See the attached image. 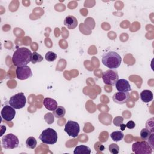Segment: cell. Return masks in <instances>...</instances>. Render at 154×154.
<instances>
[{
    "instance_id": "obj_6",
    "label": "cell",
    "mask_w": 154,
    "mask_h": 154,
    "mask_svg": "<svg viewBox=\"0 0 154 154\" xmlns=\"http://www.w3.org/2000/svg\"><path fill=\"white\" fill-rule=\"evenodd\" d=\"M152 150L146 141H137L132 145V150L136 154H150L152 153Z\"/></svg>"
},
{
    "instance_id": "obj_29",
    "label": "cell",
    "mask_w": 154,
    "mask_h": 154,
    "mask_svg": "<svg viewBox=\"0 0 154 154\" xmlns=\"http://www.w3.org/2000/svg\"><path fill=\"white\" fill-rule=\"evenodd\" d=\"M119 127H120V129H121L122 131H124L125 129V128H126V125L122 123V124L120 125V126Z\"/></svg>"
},
{
    "instance_id": "obj_4",
    "label": "cell",
    "mask_w": 154,
    "mask_h": 154,
    "mask_svg": "<svg viewBox=\"0 0 154 154\" xmlns=\"http://www.w3.org/2000/svg\"><path fill=\"white\" fill-rule=\"evenodd\" d=\"M19 141L17 136L13 134H8L2 138V146L4 149H13L18 147Z\"/></svg>"
},
{
    "instance_id": "obj_20",
    "label": "cell",
    "mask_w": 154,
    "mask_h": 154,
    "mask_svg": "<svg viewBox=\"0 0 154 154\" xmlns=\"http://www.w3.org/2000/svg\"><path fill=\"white\" fill-rule=\"evenodd\" d=\"M43 60V57L38 53L36 52H34L32 53L31 61L32 64H35L37 63L41 62Z\"/></svg>"
},
{
    "instance_id": "obj_13",
    "label": "cell",
    "mask_w": 154,
    "mask_h": 154,
    "mask_svg": "<svg viewBox=\"0 0 154 154\" xmlns=\"http://www.w3.org/2000/svg\"><path fill=\"white\" fill-rule=\"evenodd\" d=\"M64 24L68 29H73L78 25V20L75 16L69 15L64 19Z\"/></svg>"
},
{
    "instance_id": "obj_18",
    "label": "cell",
    "mask_w": 154,
    "mask_h": 154,
    "mask_svg": "<svg viewBox=\"0 0 154 154\" xmlns=\"http://www.w3.org/2000/svg\"><path fill=\"white\" fill-rule=\"evenodd\" d=\"M66 114V109L62 106H58L57 108L53 111V114L56 118H61L64 116Z\"/></svg>"
},
{
    "instance_id": "obj_19",
    "label": "cell",
    "mask_w": 154,
    "mask_h": 154,
    "mask_svg": "<svg viewBox=\"0 0 154 154\" xmlns=\"http://www.w3.org/2000/svg\"><path fill=\"white\" fill-rule=\"evenodd\" d=\"M25 143L27 148L33 149L36 147L37 142L34 137H29L26 139Z\"/></svg>"
},
{
    "instance_id": "obj_26",
    "label": "cell",
    "mask_w": 154,
    "mask_h": 154,
    "mask_svg": "<svg viewBox=\"0 0 154 154\" xmlns=\"http://www.w3.org/2000/svg\"><path fill=\"white\" fill-rule=\"evenodd\" d=\"M123 118L122 116H117L114 117L113 120V123L116 126H120L121 124L123 123Z\"/></svg>"
},
{
    "instance_id": "obj_3",
    "label": "cell",
    "mask_w": 154,
    "mask_h": 154,
    "mask_svg": "<svg viewBox=\"0 0 154 154\" xmlns=\"http://www.w3.org/2000/svg\"><path fill=\"white\" fill-rule=\"evenodd\" d=\"M41 141L46 144H54L57 143L58 134L52 128H48L43 130L39 136Z\"/></svg>"
},
{
    "instance_id": "obj_16",
    "label": "cell",
    "mask_w": 154,
    "mask_h": 154,
    "mask_svg": "<svg viewBox=\"0 0 154 154\" xmlns=\"http://www.w3.org/2000/svg\"><path fill=\"white\" fill-rule=\"evenodd\" d=\"M90 153L91 149L90 147L85 145L76 146L73 151L74 154H90Z\"/></svg>"
},
{
    "instance_id": "obj_28",
    "label": "cell",
    "mask_w": 154,
    "mask_h": 154,
    "mask_svg": "<svg viewBox=\"0 0 154 154\" xmlns=\"http://www.w3.org/2000/svg\"><path fill=\"white\" fill-rule=\"evenodd\" d=\"M153 133H152V134H151V135H150V137L148 138V143H149V144L150 145V146L151 147V148L152 149H154V147H153V144H154V143H153Z\"/></svg>"
},
{
    "instance_id": "obj_21",
    "label": "cell",
    "mask_w": 154,
    "mask_h": 154,
    "mask_svg": "<svg viewBox=\"0 0 154 154\" xmlns=\"http://www.w3.org/2000/svg\"><path fill=\"white\" fill-rule=\"evenodd\" d=\"M151 134V132L147 128H143L140 131V137L144 141L147 140L148 138L150 137Z\"/></svg>"
},
{
    "instance_id": "obj_14",
    "label": "cell",
    "mask_w": 154,
    "mask_h": 154,
    "mask_svg": "<svg viewBox=\"0 0 154 154\" xmlns=\"http://www.w3.org/2000/svg\"><path fill=\"white\" fill-rule=\"evenodd\" d=\"M45 107L49 111H54L58 106L57 101L50 97H46L43 99V102Z\"/></svg>"
},
{
    "instance_id": "obj_15",
    "label": "cell",
    "mask_w": 154,
    "mask_h": 154,
    "mask_svg": "<svg viewBox=\"0 0 154 154\" xmlns=\"http://www.w3.org/2000/svg\"><path fill=\"white\" fill-rule=\"evenodd\" d=\"M153 97V93L149 90H144L140 93V98L144 102L148 103L152 100Z\"/></svg>"
},
{
    "instance_id": "obj_25",
    "label": "cell",
    "mask_w": 154,
    "mask_h": 154,
    "mask_svg": "<svg viewBox=\"0 0 154 154\" xmlns=\"http://www.w3.org/2000/svg\"><path fill=\"white\" fill-rule=\"evenodd\" d=\"M153 118H151L150 119H149L147 122H146V128H147L148 130H149L151 133H153Z\"/></svg>"
},
{
    "instance_id": "obj_10",
    "label": "cell",
    "mask_w": 154,
    "mask_h": 154,
    "mask_svg": "<svg viewBox=\"0 0 154 154\" xmlns=\"http://www.w3.org/2000/svg\"><path fill=\"white\" fill-rule=\"evenodd\" d=\"M1 115L2 118L5 121H11L15 117L16 111L10 105H5L1 110Z\"/></svg>"
},
{
    "instance_id": "obj_2",
    "label": "cell",
    "mask_w": 154,
    "mask_h": 154,
    "mask_svg": "<svg viewBox=\"0 0 154 154\" xmlns=\"http://www.w3.org/2000/svg\"><path fill=\"white\" fill-rule=\"evenodd\" d=\"M122 58L120 55L114 51L105 52L102 55V64L110 69H116L118 68L120 66Z\"/></svg>"
},
{
    "instance_id": "obj_5",
    "label": "cell",
    "mask_w": 154,
    "mask_h": 154,
    "mask_svg": "<svg viewBox=\"0 0 154 154\" xmlns=\"http://www.w3.org/2000/svg\"><path fill=\"white\" fill-rule=\"evenodd\" d=\"M26 99L22 92L18 93L10 98L9 105L16 109L23 108L26 104Z\"/></svg>"
},
{
    "instance_id": "obj_30",
    "label": "cell",
    "mask_w": 154,
    "mask_h": 154,
    "mask_svg": "<svg viewBox=\"0 0 154 154\" xmlns=\"http://www.w3.org/2000/svg\"><path fill=\"white\" fill-rule=\"evenodd\" d=\"M1 130L2 131V130H4V131L1 134V135H0V136H2V135H3V134H4V132H5V130H6V127L5 126H1Z\"/></svg>"
},
{
    "instance_id": "obj_9",
    "label": "cell",
    "mask_w": 154,
    "mask_h": 154,
    "mask_svg": "<svg viewBox=\"0 0 154 154\" xmlns=\"http://www.w3.org/2000/svg\"><path fill=\"white\" fill-rule=\"evenodd\" d=\"M16 73L17 78L20 80H25L32 76L31 69L28 66L17 67Z\"/></svg>"
},
{
    "instance_id": "obj_22",
    "label": "cell",
    "mask_w": 154,
    "mask_h": 154,
    "mask_svg": "<svg viewBox=\"0 0 154 154\" xmlns=\"http://www.w3.org/2000/svg\"><path fill=\"white\" fill-rule=\"evenodd\" d=\"M45 58L48 61L52 62L56 60V58H57V55L55 52L52 51H49L45 54Z\"/></svg>"
},
{
    "instance_id": "obj_12",
    "label": "cell",
    "mask_w": 154,
    "mask_h": 154,
    "mask_svg": "<svg viewBox=\"0 0 154 154\" xmlns=\"http://www.w3.org/2000/svg\"><path fill=\"white\" fill-rule=\"evenodd\" d=\"M115 85L118 91L128 92L130 90H131V85L129 81L125 79H118Z\"/></svg>"
},
{
    "instance_id": "obj_17",
    "label": "cell",
    "mask_w": 154,
    "mask_h": 154,
    "mask_svg": "<svg viewBox=\"0 0 154 154\" xmlns=\"http://www.w3.org/2000/svg\"><path fill=\"white\" fill-rule=\"evenodd\" d=\"M110 137L114 141L118 142V141H121L123 138L124 134H123V132L121 131H116L112 132L111 134Z\"/></svg>"
},
{
    "instance_id": "obj_1",
    "label": "cell",
    "mask_w": 154,
    "mask_h": 154,
    "mask_svg": "<svg viewBox=\"0 0 154 154\" xmlns=\"http://www.w3.org/2000/svg\"><path fill=\"white\" fill-rule=\"evenodd\" d=\"M31 51L25 47L17 48L13 53L12 62L16 67L27 66L31 61Z\"/></svg>"
},
{
    "instance_id": "obj_23",
    "label": "cell",
    "mask_w": 154,
    "mask_h": 154,
    "mask_svg": "<svg viewBox=\"0 0 154 154\" xmlns=\"http://www.w3.org/2000/svg\"><path fill=\"white\" fill-rule=\"evenodd\" d=\"M109 151L112 154H117L119 152V147L117 144L115 143H112L111 144H109Z\"/></svg>"
},
{
    "instance_id": "obj_11",
    "label": "cell",
    "mask_w": 154,
    "mask_h": 154,
    "mask_svg": "<svg viewBox=\"0 0 154 154\" xmlns=\"http://www.w3.org/2000/svg\"><path fill=\"white\" fill-rule=\"evenodd\" d=\"M130 99V95L128 92L118 91L114 94L112 96L113 101L117 104H124Z\"/></svg>"
},
{
    "instance_id": "obj_24",
    "label": "cell",
    "mask_w": 154,
    "mask_h": 154,
    "mask_svg": "<svg viewBox=\"0 0 154 154\" xmlns=\"http://www.w3.org/2000/svg\"><path fill=\"white\" fill-rule=\"evenodd\" d=\"M44 119L47 123L51 124L54 121V115L52 113L48 112L45 115Z\"/></svg>"
},
{
    "instance_id": "obj_7",
    "label": "cell",
    "mask_w": 154,
    "mask_h": 154,
    "mask_svg": "<svg viewBox=\"0 0 154 154\" xmlns=\"http://www.w3.org/2000/svg\"><path fill=\"white\" fill-rule=\"evenodd\" d=\"M102 79L106 85H115L119 79V75L116 70L109 69L103 72Z\"/></svg>"
},
{
    "instance_id": "obj_27",
    "label": "cell",
    "mask_w": 154,
    "mask_h": 154,
    "mask_svg": "<svg viewBox=\"0 0 154 154\" xmlns=\"http://www.w3.org/2000/svg\"><path fill=\"white\" fill-rule=\"evenodd\" d=\"M135 123L132 120H130V121L128 122V123L126 124V127H127L129 129H134L135 128Z\"/></svg>"
},
{
    "instance_id": "obj_8",
    "label": "cell",
    "mask_w": 154,
    "mask_h": 154,
    "mask_svg": "<svg viewBox=\"0 0 154 154\" xmlns=\"http://www.w3.org/2000/svg\"><path fill=\"white\" fill-rule=\"evenodd\" d=\"M64 131L69 136L75 138L78 137L80 131L79 125L76 122L68 120L65 124Z\"/></svg>"
}]
</instances>
